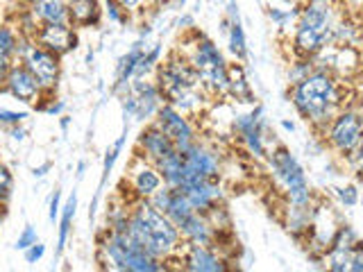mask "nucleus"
<instances>
[{
    "label": "nucleus",
    "mask_w": 363,
    "mask_h": 272,
    "mask_svg": "<svg viewBox=\"0 0 363 272\" xmlns=\"http://www.w3.org/2000/svg\"><path fill=\"white\" fill-rule=\"evenodd\" d=\"M343 82L325 68H315L300 82L291 84V102L295 111L311 125L318 136H323L327 125L343 109Z\"/></svg>",
    "instance_id": "f257e3e1"
},
{
    "label": "nucleus",
    "mask_w": 363,
    "mask_h": 272,
    "mask_svg": "<svg viewBox=\"0 0 363 272\" xmlns=\"http://www.w3.org/2000/svg\"><path fill=\"white\" fill-rule=\"evenodd\" d=\"M128 232L147 252L159 261H164V264H170L175 259L179 261V252L184 247V238H182L179 227L166 213L155 209L147 200H139L134 204Z\"/></svg>",
    "instance_id": "f03ea898"
},
{
    "label": "nucleus",
    "mask_w": 363,
    "mask_h": 272,
    "mask_svg": "<svg viewBox=\"0 0 363 272\" xmlns=\"http://www.w3.org/2000/svg\"><path fill=\"white\" fill-rule=\"evenodd\" d=\"M334 0H306L300 7L298 23L293 28V55L295 57H313L325 45L332 43V30L336 23Z\"/></svg>",
    "instance_id": "7ed1b4c3"
},
{
    "label": "nucleus",
    "mask_w": 363,
    "mask_h": 272,
    "mask_svg": "<svg viewBox=\"0 0 363 272\" xmlns=\"http://www.w3.org/2000/svg\"><path fill=\"white\" fill-rule=\"evenodd\" d=\"M268 168L272 170V175L281 184L284 193H286L289 204H298V207H309L313 204V193L306 179L304 168L300 162L286 150L284 145H275L270 152H266Z\"/></svg>",
    "instance_id": "20e7f679"
},
{
    "label": "nucleus",
    "mask_w": 363,
    "mask_h": 272,
    "mask_svg": "<svg viewBox=\"0 0 363 272\" xmlns=\"http://www.w3.org/2000/svg\"><path fill=\"white\" fill-rule=\"evenodd\" d=\"M155 84L159 86V91H162L166 102L175 100L182 94H189V91L202 89L196 68L191 66V62L179 50H173L166 57V62L157 66V82Z\"/></svg>",
    "instance_id": "39448f33"
},
{
    "label": "nucleus",
    "mask_w": 363,
    "mask_h": 272,
    "mask_svg": "<svg viewBox=\"0 0 363 272\" xmlns=\"http://www.w3.org/2000/svg\"><path fill=\"white\" fill-rule=\"evenodd\" d=\"M329 150L338 157H345L363 141V113L357 109H340L332 123L323 132Z\"/></svg>",
    "instance_id": "423d86ee"
},
{
    "label": "nucleus",
    "mask_w": 363,
    "mask_h": 272,
    "mask_svg": "<svg viewBox=\"0 0 363 272\" xmlns=\"http://www.w3.org/2000/svg\"><path fill=\"white\" fill-rule=\"evenodd\" d=\"M21 55V62L26 64L30 71L37 75V79L41 82L43 91L45 94H52V91L57 89V82H60V73H62V64L60 55H55L50 50H45L43 45L39 43H30L23 48Z\"/></svg>",
    "instance_id": "0eeeda50"
},
{
    "label": "nucleus",
    "mask_w": 363,
    "mask_h": 272,
    "mask_svg": "<svg viewBox=\"0 0 363 272\" xmlns=\"http://www.w3.org/2000/svg\"><path fill=\"white\" fill-rule=\"evenodd\" d=\"M182 162H184V179H182V186L189 184V181H198V179H220L223 164H220L218 152H213L211 147H207L200 141H196L189 150L182 152Z\"/></svg>",
    "instance_id": "6e6552de"
},
{
    "label": "nucleus",
    "mask_w": 363,
    "mask_h": 272,
    "mask_svg": "<svg viewBox=\"0 0 363 272\" xmlns=\"http://www.w3.org/2000/svg\"><path fill=\"white\" fill-rule=\"evenodd\" d=\"M155 123L168 134V139L175 143L179 152L189 150V147L198 141V134H196V128H193L191 118L184 116L182 111H177L173 105H168V102H164V105L157 109Z\"/></svg>",
    "instance_id": "1a4fd4ad"
},
{
    "label": "nucleus",
    "mask_w": 363,
    "mask_h": 272,
    "mask_svg": "<svg viewBox=\"0 0 363 272\" xmlns=\"http://www.w3.org/2000/svg\"><path fill=\"white\" fill-rule=\"evenodd\" d=\"M230 261H227L218 249L209 247V245H196V243H186L179 252V266L184 270L193 272H225L230 270Z\"/></svg>",
    "instance_id": "9d476101"
},
{
    "label": "nucleus",
    "mask_w": 363,
    "mask_h": 272,
    "mask_svg": "<svg viewBox=\"0 0 363 272\" xmlns=\"http://www.w3.org/2000/svg\"><path fill=\"white\" fill-rule=\"evenodd\" d=\"M5 91L9 96H14L21 102H28V105H37L39 100H43V86L37 79L30 68L18 62L9 68V73L5 77Z\"/></svg>",
    "instance_id": "9b49d317"
},
{
    "label": "nucleus",
    "mask_w": 363,
    "mask_h": 272,
    "mask_svg": "<svg viewBox=\"0 0 363 272\" xmlns=\"http://www.w3.org/2000/svg\"><path fill=\"white\" fill-rule=\"evenodd\" d=\"M125 181H128V186L132 188V193L139 200H147L155 191L164 186V177L159 173V168L152 162L143 159L141 154H134L132 168H130L128 177H125Z\"/></svg>",
    "instance_id": "f8f14e48"
},
{
    "label": "nucleus",
    "mask_w": 363,
    "mask_h": 272,
    "mask_svg": "<svg viewBox=\"0 0 363 272\" xmlns=\"http://www.w3.org/2000/svg\"><path fill=\"white\" fill-rule=\"evenodd\" d=\"M32 41L43 45L45 50L64 57L77 45L75 26H71V23H45V26H39V30L34 32Z\"/></svg>",
    "instance_id": "ddd939ff"
},
{
    "label": "nucleus",
    "mask_w": 363,
    "mask_h": 272,
    "mask_svg": "<svg viewBox=\"0 0 363 272\" xmlns=\"http://www.w3.org/2000/svg\"><path fill=\"white\" fill-rule=\"evenodd\" d=\"M179 191L184 193L186 200L191 202V207L198 213H207L213 207L225 202V188L220 186L218 179H198L189 181V184L179 186Z\"/></svg>",
    "instance_id": "4468645a"
},
{
    "label": "nucleus",
    "mask_w": 363,
    "mask_h": 272,
    "mask_svg": "<svg viewBox=\"0 0 363 272\" xmlns=\"http://www.w3.org/2000/svg\"><path fill=\"white\" fill-rule=\"evenodd\" d=\"M264 107H257L252 113L238 116L234 130L241 134L245 147L255 159H266V143H264Z\"/></svg>",
    "instance_id": "2eb2a0df"
},
{
    "label": "nucleus",
    "mask_w": 363,
    "mask_h": 272,
    "mask_svg": "<svg viewBox=\"0 0 363 272\" xmlns=\"http://www.w3.org/2000/svg\"><path fill=\"white\" fill-rule=\"evenodd\" d=\"M175 150V143L168 139V134L159 128L155 120L145 125V130L136 139V154H141L147 162L157 164L159 159H164L168 152Z\"/></svg>",
    "instance_id": "dca6fc26"
},
{
    "label": "nucleus",
    "mask_w": 363,
    "mask_h": 272,
    "mask_svg": "<svg viewBox=\"0 0 363 272\" xmlns=\"http://www.w3.org/2000/svg\"><path fill=\"white\" fill-rule=\"evenodd\" d=\"M30 16L45 23H68V0H30Z\"/></svg>",
    "instance_id": "f3484780"
},
{
    "label": "nucleus",
    "mask_w": 363,
    "mask_h": 272,
    "mask_svg": "<svg viewBox=\"0 0 363 272\" xmlns=\"http://www.w3.org/2000/svg\"><path fill=\"white\" fill-rule=\"evenodd\" d=\"M102 9L98 0H68V23L75 28L98 26Z\"/></svg>",
    "instance_id": "a211bd4d"
},
{
    "label": "nucleus",
    "mask_w": 363,
    "mask_h": 272,
    "mask_svg": "<svg viewBox=\"0 0 363 272\" xmlns=\"http://www.w3.org/2000/svg\"><path fill=\"white\" fill-rule=\"evenodd\" d=\"M18 55V37L9 26L0 28V89H5V77L14 66V57Z\"/></svg>",
    "instance_id": "6ab92c4d"
},
{
    "label": "nucleus",
    "mask_w": 363,
    "mask_h": 272,
    "mask_svg": "<svg viewBox=\"0 0 363 272\" xmlns=\"http://www.w3.org/2000/svg\"><path fill=\"white\" fill-rule=\"evenodd\" d=\"M227 73H230V96L236 98L238 102H255V91L250 86L247 77H245V68L243 64H230L227 68Z\"/></svg>",
    "instance_id": "aec40b11"
},
{
    "label": "nucleus",
    "mask_w": 363,
    "mask_h": 272,
    "mask_svg": "<svg viewBox=\"0 0 363 272\" xmlns=\"http://www.w3.org/2000/svg\"><path fill=\"white\" fill-rule=\"evenodd\" d=\"M227 43H230V52L234 55L236 62L247 60V41H245V30L241 26V18L230 21V32H227Z\"/></svg>",
    "instance_id": "412c9836"
},
{
    "label": "nucleus",
    "mask_w": 363,
    "mask_h": 272,
    "mask_svg": "<svg viewBox=\"0 0 363 272\" xmlns=\"http://www.w3.org/2000/svg\"><path fill=\"white\" fill-rule=\"evenodd\" d=\"M325 264L332 272H350L352 266V249L345 247H327L325 249Z\"/></svg>",
    "instance_id": "4be33fe9"
},
{
    "label": "nucleus",
    "mask_w": 363,
    "mask_h": 272,
    "mask_svg": "<svg viewBox=\"0 0 363 272\" xmlns=\"http://www.w3.org/2000/svg\"><path fill=\"white\" fill-rule=\"evenodd\" d=\"M359 243V234L354 232V227H350L347 222H338L336 232L329 241V247H345V249H354Z\"/></svg>",
    "instance_id": "5701e85b"
},
{
    "label": "nucleus",
    "mask_w": 363,
    "mask_h": 272,
    "mask_svg": "<svg viewBox=\"0 0 363 272\" xmlns=\"http://www.w3.org/2000/svg\"><path fill=\"white\" fill-rule=\"evenodd\" d=\"M315 71V64H313V57H295V62L289 68V84H295L304 79L309 73Z\"/></svg>",
    "instance_id": "b1692460"
},
{
    "label": "nucleus",
    "mask_w": 363,
    "mask_h": 272,
    "mask_svg": "<svg viewBox=\"0 0 363 272\" xmlns=\"http://www.w3.org/2000/svg\"><path fill=\"white\" fill-rule=\"evenodd\" d=\"M336 193V198L340 202V207H345V209H352V207H357V204L361 202V196H359V188L354 184H347V186H338L334 188Z\"/></svg>",
    "instance_id": "393cba45"
},
{
    "label": "nucleus",
    "mask_w": 363,
    "mask_h": 272,
    "mask_svg": "<svg viewBox=\"0 0 363 272\" xmlns=\"http://www.w3.org/2000/svg\"><path fill=\"white\" fill-rule=\"evenodd\" d=\"M75 215V196L68 200L66 204V211H64V218H62V232H60V249L64 247L66 238H68V232H71V220Z\"/></svg>",
    "instance_id": "a878e982"
},
{
    "label": "nucleus",
    "mask_w": 363,
    "mask_h": 272,
    "mask_svg": "<svg viewBox=\"0 0 363 272\" xmlns=\"http://www.w3.org/2000/svg\"><path fill=\"white\" fill-rule=\"evenodd\" d=\"M11 184H14V177H11V170L0 162V202H7L11 196Z\"/></svg>",
    "instance_id": "bb28decb"
},
{
    "label": "nucleus",
    "mask_w": 363,
    "mask_h": 272,
    "mask_svg": "<svg viewBox=\"0 0 363 272\" xmlns=\"http://www.w3.org/2000/svg\"><path fill=\"white\" fill-rule=\"evenodd\" d=\"M34 243H37V232H34L32 227L28 225L26 230L21 232L18 241H16V247H18V249H28V247H30V245H34Z\"/></svg>",
    "instance_id": "cd10ccee"
},
{
    "label": "nucleus",
    "mask_w": 363,
    "mask_h": 272,
    "mask_svg": "<svg viewBox=\"0 0 363 272\" xmlns=\"http://www.w3.org/2000/svg\"><path fill=\"white\" fill-rule=\"evenodd\" d=\"M350 272H363V241L359 238V243L352 249V266Z\"/></svg>",
    "instance_id": "c85d7f7f"
},
{
    "label": "nucleus",
    "mask_w": 363,
    "mask_h": 272,
    "mask_svg": "<svg viewBox=\"0 0 363 272\" xmlns=\"http://www.w3.org/2000/svg\"><path fill=\"white\" fill-rule=\"evenodd\" d=\"M340 3L350 9V16H357L363 23V0H340Z\"/></svg>",
    "instance_id": "c756f323"
},
{
    "label": "nucleus",
    "mask_w": 363,
    "mask_h": 272,
    "mask_svg": "<svg viewBox=\"0 0 363 272\" xmlns=\"http://www.w3.org/2000/svg\"><path fill=\"white\" fill-rule=\"evenodd\" d=\"M43 252H45V247L41 243H34L26 249V261L28 264H34V261H39L43 256Z\"/></svg>",
    "instance_id": "7c9ffc66"
},
{
    "label": "nucleus",
    "mask_w": 363,
    "mask_h": 272,
    "mask_svg": "<svg viewBox=\"0 0 363 272\" xmlns=\"http://www.w3.org/2000/svg\"><path fill=\"white\" fill-rule=\"evenodd\" d=\"M23 118H26V113H16V111H0V123H3V125H18Z\"/></svg>",
    "instance_id": "2f4dec72"
},
{
    "label": "nucleus",
    "mask_w": 363,
    "mask_h": 272,
    "mask_svg": "<svg viewBox=\"0 0 363 272\" xmlns=\"http://www.w3.org/2000/svg\"><path fill=\"white\" fill-rule=\"evenodd\" d=\"M179 28L182 30H191V28H196V18H193V14H184V16H182L179 18Z\"/></svg>",
    "instance_id": "473e14b6"
},
{
    "label": "nucleus",
    "mask_w": 363,
    "mask_h": 272,
    "mask_svg": "<svg viewBox=\"0 0 363 272\" xmlns=\"http://www.w3.org/2000/svg\"><path fill=\"white\" fill-rule=\"evenodd\" d=\"M116 3H118V5H123L128 11H132V9L139 7V5L143 3V0H116Z\"/></svg>",
    "instance_id": "72a5a7b5"
},
{
    "label": "nucleus",
    "mask_w": 363,
    "mask_h": 272,
    "mask_svg": "<svg viewBox=\"0 0 363 272\" xmlns=\"http://www.w3.org/2000/svg\"><path fill=\"white\" fill-rule=\"evenodd\" d=\"M281 128L286 130V132H295V123H293V120H286V118H284V120H281Z\"/></svg>",
    "instance_id": "f704fd0d"
},
{
    "label": "nucleus",
    "mask_w": 363,
    "mask_h": 272,
    "mask_svg": "<svg viewBox=\"0 0 363 272\" xmlns=\"http://www.w3.org/2000/svg\"><path fill=\"white\" fill-rule=\"evenodd\" d=\"M55 215H57V196H55V200H52V209H50V218L55 220Z\"/></svg>",
    "instance_id": "c9c22d12"
},
{
    "label": "nucleus",
    "mask_w": 363,
    "mask_h": 272,
    "mask_svg": "<svg viewBox=\"0 0 363 272\" xmlns=\"http://www.w3.org/2000/svg\"><path fill=\"white\" fill-rule=\"evenodd\" d=\"M3 207H5V204H3V202H0V209H3Z\"/></svg>",
    "instance_id": "e433bc0d"
},
{
    "label": "nucleus",
    "mask_w": 363,
    "mask_h": 272,
    "mask_svg": "<svg viewBox=\"0 0 363 272\" xmlns=\"http://www.w3.org/2000/svg\"><path fill=\"white\" fill-rule=\"evenodd\" d=\"M361 202H363V200H361Z\"/></svg>",
    "instance_id": "4c0bfd02"
}]
</instances>
